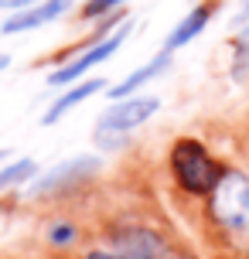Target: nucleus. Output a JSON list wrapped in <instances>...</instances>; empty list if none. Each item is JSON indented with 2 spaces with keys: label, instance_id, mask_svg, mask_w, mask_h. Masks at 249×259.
<instances>
[{
  "label": "nucleus",
  "instance_id": "obj_7",
  "mask_svg": "<svg viewBox=\"0 0 249 259\" xmlns=\"http://www.w3.org/2000/svg\"><path fill=\"white\" fill-rule=\"evenodd\" d=\"M168 65H171V48H164V52L154 55V58H150L147 65H140L137 72H130V75L123 78L119 85H109V89H106V92H109V99H127V96H133V92L140 89V85H147L150 78H157L160 72L168 68Z\"/></svg>",
  "mask_w": 249,
  "mask_h": 259
},
{
  "label": "nucleus",
  "instance_id": "obj_3",
  "mask_svg": "<svg viewBox=\"0 0 249 259\" xmlns=\"http://www.w3.org/2000/svg\"><path fill=\"white\" fill-rule=\"evenodd\" d=\"M130 38V24H119L116 34H109V38L96 41L89 52H82L79 58H72V62H65L62 68H55L52 75H48V85H68V82H75V78H82L89 68H96V65H103L106 58H113V55L119 52V45Z\"/></svg>",
  "mask_w": 249,
  "mask_h": 259
},
{
  "label": "nucleus",
  "instance_id": "obj_1",
  "mask_svg": "<svg viewBox=\"0 0 249 259\" xmlns=\"http://www.w3.org/2000/svg\"><path fill=\"white\" fill-rule=\"evenodd\" d=\"M209 194L215 222L236 235H249V174L236 167L222 170Z\"/></svg>",
  "mask_w": 249,
  "mask_h": 259
},
{
  "label": "nucleus",
  "instance_id": "obj_12",
  "mask_svg": "<svg viewBox=\"0 0 249 259\" xmlns=\"http://www.w3.org/2000/svg\"><path fill=\"white\" fill-rule=\"evenodd\" d=\"M127 143V133L119 130H106V126H96V147L99 150H119Z\"/></svg>",
  "mask_w": 249,
  "mask_h": 259
},
{
  "label": "nucleus",
  "instance_id": "obj_14",
  "mask_svg": "<svg viewBox=\"0 0 249 259\" xmlns=\"http://www.w3.org/2000/svg\"><path fill=\"white\" fill-rule=\"evenodd\" d=\"M48 239H52V246H68V242L75 239V229H72V225H65V222H58V225H52Z\"/></svg>",
  "mask_w": 249,
  "mask_h": 259
},
{
  "label": "nucleus",
  "instance_id": "obj_18",
  "mask_svg": "<svg viewBox=\"0 0 249 259\" xmlns=\"http://www.w3.org/2000/svg\"><path fill=\"white\" fill-rule=\"evenodd\" d=\"M164 259H188V256H181V252H174V249H171V252H168Z\"/></svg>",
  "mask_w": 249,
  "mask_h": 259
},
{
  "label": "nucleus",
  "instance_id": "obj_6",
  "mask_svg": "<svg viewBox=\"0 0 249 259\" xmlns=\"http://www.w3.org/2000/svg\"><path fill=\"white\" fill-rule=\"evenodd\" d=\"M96 167H99V160H96V157H72V160H65V164H58L55 170H48L41 181H34L31 194L62 191V188H68V184H75V181H82V178L96 174Z\"/></svg>",
  "mask_w": 249,
  "mask_h": 259
},
{
  "label": "nucleus",
  "instance_id": "obj_11",
  "mask_svg": "<svg viewBox=\"0 0 249 259\" xmlns=\"http://www.w3.org/2000/svg\"><path fill=\"white\" fill-rule=\"evenodd\" d=\"M232 48H236V75H246V68H249V24L232 38Z\"/></svg>",
  "mask_w": 249,
  "mask_h": 259
},
{
  "label": "nucleus",
  "instance_id": "obj_10",
  "mask_svg": "<svg viewBox=\"0 0 249 259\" xmlns=\"http://www.w3.org/2000/svg\"><path fill=\"white\" fill-rule=\"evenodd\" d=\"M34 174H38V164H34L31 157L14 160L7 167H0V188H14V184H21V181H31Z\"/></svg>",
  "mask_w": 249,
  "mask_h": 259
},
{
  "label": "nucleus",
  "instance_id": "obj_5",
  "mask_svg": "<svg viewBox=\"0 0 249 259\" xmlns=\"http://www.w3.org/2000/svg\"><path fill=\"white\" fill-rule=\"evenodd\" d=\"M68 4H72V0H41V4H31L24 11H17L14 17H7V21L0 24V31H4V34H21V31L45 27V24H52V21L62 17V14L68 11Z\"/></svg>",
  "mask_w": 249,
  "mask_h": 259
},
{
  "label": "nucleus",
  "instance_id": "obj_9",
  "mask_svg": "<svg viewBox=\"0 0 249 259\" xmlns=\"http://www.w3.org/2000/svg\"><path fill=\"white\" fill-rule=\"evenodd\" d=\"M212 14H215V0H209V4H198L195 11L188 14V17H184L181 24H178V27H174V31L168 34V41H164V48H171V52H174V48H181V45H188L191 38H198V34L205 31V24L212 21Z\"/></svg>",
  "mask_w": 249,
  "mask_h": 259
},
{
  "label": "nucleus",
  "instance_id": "obj_8",
  "mask_svg": "<svg viewBox=\"0 0 249 259\" xmlns=\"http://www.w3.org/2000/svg\"><path fill=\"white\" fill-rule=\"evenodd\" d=\"M103 89H106V82H103V78H86V82H79V85H75V89H65V92H62V96H58V99H55L52 106H48V113L41 116V123H45V126L58 123V119H62V116L68 113V109H72V106L86 103L89 96H96V92H103Z\"/></svg>",
  "mask_w": 249,
  "mask_h": 259
},
{
  "label": "nucleus",
  "instance_id": "obj_4",
  "mask_svg": "<svg viewBox=\"0 0 249 259\" xmlns=\"http://www.w3.org/2000/svg\"><path fill=\"white\" fill-rule=\"evenodd\" d=\"M160 109V99L154 96H127V99H116V103L106 109V116L99 119V126L106 130H119V133H130L133 126H140Z\"/></svg>",
  "mask_w": 249,
  "mask_h": 259
},
{
  "label": "nucleus",
  "instance_id": "obj_2",
  "mask_svg": "<svg viewBox=\"0 0 249 259\" xmlns=\"http://www.w3.org/2000/svg\"><path fill=\"white\" fill-rule=\"evenodd\" d=\"M171 170L188 194H209L219 181L222 167L209 157V150L198 140H178L171 150Z\"/></svg>",
  "mask_w": 249,
  "mask_h": 259
},
{
  "label": "nucleus",
  "instance_id": "obj_13",
  "mask_svg": "<svg viewBox=\"0 0 249 259\" xmlns=\"http://www.w3.org/2000/svg\"><path fill=\"white\" fill-rule=\"evenodd\" d=\"M119 4H127V0H89L86 7H82V17H103V14H113Z\"/></svg>",
  "mask_w": 249,
  "mask_h": 259
},
{
  "label": "nucleus",
  "instance_id": "obj_16",
  "mask_svg": "<svg viewBox=\"0 0 249 259\" xmlns=\"http://www.w3.org/2000/svg\"><path fill=\"white\" fill-rule=\"evenodd\" d=\"M236 21H239V24H246V21H249V0H242V11L236 14Z\"/></svg>",
  "mask_w": 249,
  "mask_h": 259
},
{
  "label": "nucleus",
  "instance_id": "obj_17",
  "mask_svg": "<svg viewBox=\"0 0 249 259\" xmlns=\"http://www.w3.org/2000/svg\"><path fill=\"white\" fill-rule=\"evenodd\" d=\"M7 65H11V55H0V72H4Z\"/></svg>",
  "mask_w": 249,
  "mask_h": 259
},
{
  "label": "nucleus",
  "instance_id": "obj_15",
  "mask_svg": "<svg viewBox=\"0 0 249 259\" xmlns=\"http://www.w3.org/2000/svg\"><path fill=\"white\" fill-rule=\"evenodd\" d=\"M31 4H38V0H0V11H24Z\"/></svg>",
  "mask_w": 249,
  "mask_h": 259
},
{
  "label": "nucleus",
  "instance_id": "obj_19",
  "mask_svg": "<svg viewBox=\"0 0 249 259\" xmlns=\"http://www.w3.org/2000/svg\"><path fill=\"white\" fill-rule=\"evenodd\" d=\"M7 157H11V150H7V147H4V150H0V160H7Z\"/></svg>",
  "mask_w": 249,
  "mask_h": 259
}]
</instances>
